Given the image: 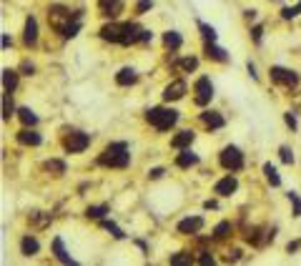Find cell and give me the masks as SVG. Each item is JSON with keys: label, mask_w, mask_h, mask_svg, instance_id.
I'll use <instances>...</instances> for the list:
<instances>
[{"label": "cell", "mask_w": 301, "mask_h": 266, "mask_svg": "<svg viewBox=\"0 0 301 266\" xmlns=\"http://www.w3.org/2000/svg\"><path fill=\"white\" fill-rule=\"evenodd\" d=\"M18 143H23V146H40L43 143V138H40V133L38 131H33V126H26L20 133H18Z\"/></svg>", "instance_id": "obj_14"}, {"label": "cell", "mask_w": 301, "mask_h": 266, "mask_svg": "<svg viewBox=\"0 0 301 266\" xmlns=\"http://www.w3.org/2000/svg\"><path fill=\"white\" fill-rule=\"evenodd\" d=\"M193 138H196V133H193V131H181L179 136L171 141V146L179 148V151H183V148H188L191 143H193Z\"/></svg>", "instance_id": "obj_20"}, {"label": "cell", "mask_w": 301, "mask_h": 266, "mask_svg": "<svg viewBox=\"0 0 301 266\" xmlns=\"http://www.w3.org/2000/svg\"><path fill=\"white\" fill-rule=\"evenodd\" d=\"M38 251H40V244H38V238L35 236L20 238V254H23V256H35Z\"/></svg>", "instance_id": "obj_17"}, {"label": "cell", "mask_w": 301, "mask_h": 266, "mask_svg": "<svg viewBox=\"0 0 301 266\" xmlns=\"http://www.w3.org/2000/svg\"><path fill=\"white\" fill-rule=\"evenodd\" d=\"M45 171H51L53 176H63L65 174V163L58 161V158H51V161H45Z\"/></svg>", "instance_id": "obj_26"}, {"label": "cell", "mask_w": 301, "mask_h": 266, "mask_svg": "<svg viewBox=\"0 0 301 266\" xmlns=\"http://www.w3.org/2000/svg\"><path fill=\"white\" fill-rule=\"evenodd\" d=\"M150 5H153V0H141V3H138V8H136V13H138V15H143Z\"/></svg>", "instance_id": "obj_39"}, {"label": "cell", "mask_w": 301, "mask_h": 266, "mask_svg": "<svg viewBox=\"0 0 301 266\" xmlns=\"http://www.w3.org/2000/svg\"><path fill=\"white\" fill-rule=\"evenodd\" d=\"M163 174H166L163 168H150V171H148V178H161Z\"/></svg>", "instance_id": "obj_44"}, {"label": "cell", "mask_w": 301, "mask_h": 266, "mask_svg": "<svg viewBox=\"0 0 301 266\" xmlns=\"http://www.w3.org/2000/svg\"><path fill=\"white\" fill-rule=\"evenodd\" d=\"M299 13H301V0L296 3V5H289V8H284V10H281V18L291 20V18H296Z\"/></svg>", "instance_id": "obj_33"}, {"label": "cell", "mask_w": 301, "mask_h": 266, "mask_svg": "<svg viewBox=\"0 0 301 266\" xmlns=\"http://www.w3.org/2000/svg\"><path fill=\"white\" fill-rule=\"evenodd\" d=\"M28 221L35 226V229H45V226H51L53 216H51V213H43V211H35V213H30Z\"/></svg>", "instance_id": "obj_23"}, {"label": "cell", "mask_w": 301, "mask_h": 266, "mask_svg": "<svg viewBox=\"0 0 301 266\" xmlns=\"http://www.w3.org/2000/svg\"><path fill=\"white\" fill-rule=\"evenodd\" d=\"M23 43L28 45V48H35V43H38V20L28 15L26 18V28H23Z\"/></svg>", "instance_id": "obj_10"}, {"label": "cell", "mask_w": 301, "mask_h": 266, "mask_svg": "<svg viewBox=\"0 0 301 266\" xmlns=\"http://www.w3.org/2000/svg\"><path fill=\"white\" fill-rule=\"evenodd\" d=\"M246 68H248V73H251V78H259V73H256V65H254V63H248Z\"/></svg>", "instance_id": "obj_46"}, {"label": "cell", "mask_w": 301, "mask_h": 266, "mask_svg": "<svg viewBox=\"0 0 301 266\" xmlns=\"http://www.w3.org/2000/svg\"><path fill=\"white\" fill-rule=\"evenodd\" d=\"M51 249H53V254H56V259H58L60 264H76V259H73V256L65 251V246H63V238H60V236L53 238Z\"/></svg>", "instance_id": "obj_15"}, {"label": "cell", "mask_w": 301, "mask_h": 266, "mask_svg": "<svg viewBox=\"0 0 301 266\" xmlns=\"http://www.w3.org/2000/svg\"><path fill=\"white\" fill-rule=\"evenodd\" d=\"M78 30H81V20H73L68 28L63 30V38H76V35H78Z\"/></svg>", "instance_id": "obj_37"}, {"label": "cell", "mask_w": 301, "mask_h": 266, "mask_svg": "<svg viewBox=\"0 0 301 266\" xmlns=\"http://www.w3.org/2000/svg\"><path fill=\"white\" fill-rule=\"evenodd\" d=\"M216 206H218L216 201H206V204H204V208H216Z\"/></svg>", "instance_id": "obj_49"}, {"label": "cell", "mask_w": 301, "mask_h": 266, "mask_svg": "<svg viewBox=\"0 0 301 266\" xmlns=\"http://www.w3.org/2000/svg\"><path fill=\"white\" fill-rule=\"evenodd\" d=\"M98 163L106 168H126L131 163V151L126 141H113L103 148V153L98 156Z\"/></svg>", "instance_id": "obj_2"}, {"label": "cell", "mask_w": 301, "mask_h": 266, "mask_svg": "<svg viewBox=\"0 0 301 266\" xmlns=\"http://www.w3.org/2000/svg\"><path fill=\"white\" fill-rule=\"evenodd\" d=\"M101 226H103L106 231H111V236H113V238H126V234L120 231V229H118V226H116V224H113V221H103Z\"/></svg>", "instance_id": "obj_34"}, {"label": "cell", "mask_w": 301, "mask_h": 266, "mask_svg": "<svg viewBox=\"0 0 301 266\" xmlns=\"http://www.w3.org/2000/svg\"><path fill=\"white\" fill-rule=\"evenodd\" d=\"M261 33H264V28H261V26H256V28L251 30V35H254V40H256V43H261Z\"/></svg>", "instance_id": "obj_43"}, {"label": "cell", "mask_w": 301, "mask_h": 266, "mask_svg": "<svg viewBox=\"0 0 301 266\" xmlns=\"http://www.w3.org/2000/svg\"><path fill=\"white\" fill-rule=\"evenodd\" d=\"M264 176H266V181H269L271 186H281V176L276 174V168L271 163H264Z\"/></svg>", "instance_id": "obj_29"}, {"label": "cell", "mask_w": 301, "mask_h": 266, "mask_svg": "<svg viewBox=\"0 0 301 266\" xmlns=\"http://www.w3.org/2000/svg\"><path fill=\"white\" fill-rule=\"evenodd\" d=\"M239 256H241V251H231V254H229V261H236Z\"/></svg>", "instance_id": "obj_48"}, {"label": "cell", "mask_w": 301, "mask_h": 266, "mask_svg": "<svg viewBox=\"0 0 301 266\" xmlns=\"http://www.w3.org/2000/svg\"><path fill=\"white\" fill-rule=\"evenodd\" d=\"M218 163H221L226 171H231V174L241 171V168H243V153H241V148L226 146L221 153H218Z\"/></svg>", "instance_id": "obj_5"}, {"label": "cell", "mask_w": 301, "mask_h": 266, "mask_svg": "<svg viewBox=\"0 0 301 266\" xmlns=\"http://www.w3.org/2000/svg\"><path fill=\"white\" fill-rule=\"evenodd\" d=\"M168 261H171V264H191V261H193V256H191L188 251H179V254H176V256H171Z\"/></svg>", "instance_id": "obj_35"}, {"label": "cell", "mask_w": 301, "mask_h": 266, "mask_svg": "<svg viewBox=\"0 0 301 266\" xmlns=\"http://www.w3.org/2000/svg\"><path fill=\"white\" fill-rule=\"evenodd\" d=\"M204 51H206V56H209V58L218 60V63H226V60H229L226 51H223V48H218L216 43H206V45H204Z\"/></svg>", "instance_id": "obj_24"}, {"label": "cell", "mask_w": 301, "mask_h": 266, "mask_svg": "<svg viewBox=\"0 0 301 266\" xmlns=\"http://www.w3.org/2000/svg\"><path fill=\"white\" fill-rule=\"evenodd\" d=\"M146 120H148L150 126L156 128V131H171L173 126H176V120H179V111H173V108H148L146 111Z\"/></svg>", "instance_id": "obj_3"}, {"label": "cell", "mask_w": 301, "mask_h": 266, "mask_svg": "<svg viewBox=\"0 0 301 266\" xmlns=\"http://www.w3.org/2000/svg\"><path fill=\"white\" fill-rule=\"evenodd\" d=\"M136 81H138V73L133 68H120L118 73H116V83L118 86H133Z\"/></svg>", "instance_id": "obj_18"}, {"label": "cell", "mask_w": 301, "mask_h": 266, "mask_svg": "<svg viewBox=\"0 0 301 266\" xmlns=\"http://www.w3.org/2000/svg\"><path fill=\"white\" fill-rule=\"evenodd\" d=\"M163 45H166L168 51H179L181 45H183V38H181L179 30H168V33L163 35Z\"/></svg>", "instance_id": "obj_21"}, {"label": "cell", "mask_w": 301, "mask_h": 266, "mask_svg": "<svg viewBox=\"0 0 301 266\" xmlns=\"http://www.w3.org/2000/svg\"><path fill=\"white\" fill-rule=\"evenodd\" d=\"M179 234H183V236H191V234H198L201 229H204V219L201 216H188V219H183V221H179Z\"/></svg>", "instance_id": "obj_9"}, {"label": "cell", "mask_w": 301, "mask_h": 266, "mask_svg": "<svg viewBox=\"0 0 301 266\" xmlns=\"http://www.w3.org/2000/svg\"><path fill=\"white\" fill-rule=\"evenodd\" d=\"M301 244L299 241H291V244H289V246H286V251H289V254H291V251H296V249H299Z\"/></svg>", "instance_id": "obj_47"}, {"label": "cell", "mask_w": 301, "mask_h": 266, "mask_svg": "<svg viewBox=\"0 0 301 266\" xmlns=\"http://www.w3.org/2000/svg\"><path fill=\"white\" fill-rule=\"evenodd\" d=\"M18 118H20L23 126H35V123H38V116H35L30 108H18Z\"/></svg>", "instance_id": "obj_28"}, {"label": "cell", "mask_w": 301, "mask_h": 266, "mask_svg": "<svg viewBox=\"0 0 301 266\" xmlns=\"http://www.w3.org/2000/svg\"><path fill=\"white\" fill-rule=\"evenodd\" d=\"M271 81L276 86H284V88H296L299 86V76L289 68H281V65H273L271 68Z\"/></svg>", "instance_id": "obj_7"}, {"label": "cell", "mask_w": 301, "mask_h": 266, "mask_svg": "<svg viewBox=\"0 0 301 266\" xmlns=\"http://www.w3.org/2000/svg\"><path fill=\"white\" fill-rule=\"evenodd\" d=\"M20 70H23L26 76H33V73H35V65H33V63H23V65H20Z\"/></svg>", "instance_id": "obj_42"}, {"label": "cell", "mask_w": 301, "mask_h": 266, "mask_svg": "<svg viewBox=\"0 0 301 266\" xmlns=\"http://www.w3.org/2000/svg\"><path fill=\"white\" fill-rule=\"evenodd\" d=\"M141 35H143V28L138 23H108V26L101 28L103 40H111V43H118V45L141 43Z\"/></svg>", "instance_id": "obj_1"}, {"label": "cell", "mask_w": 301, "mask_h": 266, "mask_svg": "<svg viewBox=\"0 0 301 266\" xmlns=\"http://www.w3.org/2000/svg\"><path fill=\"white\" fill-rule=\"evenodd\" d=\"M279 156H281V161H284V163H294V153H291V148H289V146L279 148Z\"/></svg>", "instance_id": "obj_38"}, {"label": "cell", "mask_w": 301, "mask_h": 266, "mask_svg": "<svg viewBox=\"0 0 301 266\" xmlns=\"http://www.w3.org/2000/svg\"><path fill=\"white\" fill-rule=\"evenodd\" d=\"M236 188H239V181L234 176H226V178H221V181H216L213 194H218V196H231Z\"/></svg>", "instance_id": "obj_13"}, {"label": "cell", "mask_w": 301, "mask_h": 266, "mask_svg": "<svg viewBox=\"0 0 301 266\" xmlns=\"http://www.w3.org/2000/svg\"><path fill=\"white\" fill-rule=\"evenodd\" d=\"M193 90H196V106H206V103H211V98H213V83H211L209 76H201L198 81H196V86H193Z\"/></svg>", "instance_id": "obj_8"}, {"label": "cell", "mask_w": 301, "mask_h": 266, "mask_svg": "<svg viewBox=\"0 0 301 266\" xmlns=\"http://www.w3.org/2000/svg\"><path fill=\"white\" fill-rule=\"evenodd\" d=\"M198 163V156L193 153V151H188V148H183L179 153V158H176V166L179 168H191V166H196Z\"/></svg>", "instance_id": "obj_19"}, {"label": "cell", "mask_w": 301, "mask_h": 266, "mask_svg": "<svg viewBox=\"0 0 301 266\" xmlns=\"http://www.w3.org/2000/svg\"><path fill=\"white\" fill-rule=\"evenodd\" d=\"M201 120H204V126H209L211 131H218V128H223V116L221 113H216V111H206V113H201Z\"/></svg>", "instance_id": "obj_16"}, {"label": "cell", "mask_w": 301, "mask_h": 266, "mask_svg": "<svg viewBox=\"0 0 301 266\" xmlns=\"http://www.w3.org/2000/svg\"><path fill=\"white\" fill-rule=\"evenodd\" d=\"M186 95V83L183 81H173V83H168L166 88H163V101H181Z\"/></svg>", "instance_id": "obj_12"}, {"label": "cell", "mask_w": 301, "mask_h": 266, "mask_svg": "<svg viewBox=\"0 0 301 266\" xmlns=\"http://www.w3.org/2000/svg\"><path fill=\"white\" fill-rule=\"evenodd\" d=\"M90 143V136L83 131H70L65 138H63V148L65 153H83Z\"/></svg>", "instance_id": "obj_6"}, {"label": "cell", "mask_w": 301, "mask_h": 266, "mask_svg": "<svg viewBox=\"0 0 301 266\" xmlns=\"http://www.w3.org/2000/svg\"><path fill=\"white\" fill-rule=\"evenodd\" d=\"M196 261H198V264H213V256H211L209 251H201V256H198Z\"/></svg>", "instance_id": "obj_40"}, {"label": "cell", "mask_w": 301, "mask_h": 266, "mask_svg": "<svg viewBox=\"0 0 301 266\" xmlns=\"http://www.w3.org/2000/svg\"><path fill=\"white\" fill-rule=\"evenodd\" d=\"M3 88H5V93H13L18 88V73L15 70H10V68L3 70Z\"/></svg>", "instance_id": "obj_22"}, {"label": "cell", "mask_w": 301, "mask_h": 266, "mask_svg": "<svg viewBox=\"0 0 301 266\" xmlns=\"http://www.w3.org/2000/svg\"><path fill=\"white\" fill-rule=\"evenodd\" d=\"M13 113H15L13 98H10V93H5V95H3V120H10L13 118Z\"/></svg>", "instance_id": "obj_27"}, {"label": "cell", "mask_w": 301, "mask_h": 266, "mask_svg": "<svg viewBox=\"0 0 301 266\" xmlns=\"http://www.w3.org/2000/svg\"><path fill=\"white\" fill-rule=\"evenodd\" d=\"M150 40H153V33L143 28V35H141V43H150Z\"/></svg>", "instance_id": "obj_45"}, {"label": "cell", "mask_w": 301, "mask_h": 266, "mask_svg": "<svg viewBox=\"0 0 301 266\" xmlns=\"http://www.w3.org/2000/svg\"><path fill=\"white\" fill-rule=\"evenodd\" d=\"M229 234H231V224H229V221H221V224L213 229V238H226Z\"/></svg>", "instance_id": "obj_31"}, {"label": "cell", "mask_w": 301, "mask_h": 266, "mask_svg": "<svg viewBox=\"0 0 301 266\" xmlns=\"http://www.w3.org/2000/svg\"><path fill=\"white\" fill-rule=\"evenodd\" d=\"M198 30H201V35H204L206 43H216V30L211 28L209 23H198Z\"/></svg>", "instance_id": "obj_30"}, {"label": "cell", "mask_w": 301, "mask_h": 266, "mask_svg": "<svg viewBox=\"0 0 301 266\" xmlns=\"http://www.w3.org/2000/svg\"><path fill=\"white\" fill-rule=\"evenodd\" d=\"M173 68L181 70V73H191L198 68V60L196 58H181V60H173Z\"/></svg>", "instance_id": "obj_25"}, {"label": "cell", "mask_w": 301, "mask_h": 266, "mask_svg": "<svg viewBox=\"0 0 301 266\" xmlns=\"http://www.w3.org/2000/svg\"><path fill=\"white\" fill-rule=\"evenodd\" d=\"M286 196H289V201H291V206H294V216H301V196L294 194V191H289Z\"/></svg>", "instance_id": "obj_36"}, {"label": "cell", "mask_w": 301, "mask_h": 266, "mask_svg": "<svg viewBox=\"0 0 301 266\" xmlns=\"http://www.w3.org/2000/svg\"><path fill=\"white\" fill-rule=\"evenodd\" d=\"M73 20H81V15H78V13H70L65 5H58V3H56V5L48 8V23H51V28L56 30V33H60V35H63V30L68 28Z\"/></svg>", "instance_id": "obj_4"}, {"label": "cell", "mask_w": 301, "mask_h": 266, "mask_svg": "<svg viewBox=\"0 0 301 266\" xmlns=\"http://www.w3.org/2000/svg\"><path fill=\"white\" fill-rule=\"evenodd\" d=\"M284 120H286V126H289L291 131H296V128H299V123H296V118H294L291 113H286V116H284Z\"/></svg>", "instance_id": "obj_41"}, {"label": "cell", "mask_w": 301, "mask_h": 266, "mask_svg": "<svg viewBox=\"0 0 301 266\" xmlns=\"http://www.w3.org/2000/svg\"><path fill=\"white\" fill-rule=\"evenodd\" d=\"M108 213V206H88L86 208V216L88 219H103Z\"/></svg>", "instance_id": "obj_32"}, {"label": "cell", "mask_w": 301, "mask_h": 266, "mask_svg": "<svg viewBox=\"0 0 301 266\" xmlns=\"http://www.w3.org/2000/svg\"><path fill=\"white\" fill-rule=\"evenodd\" d=\"M98 8L106 18H118L123 13V0H98Z\"/></svg>", "instance_id": "obj_11"}]
</instances>
